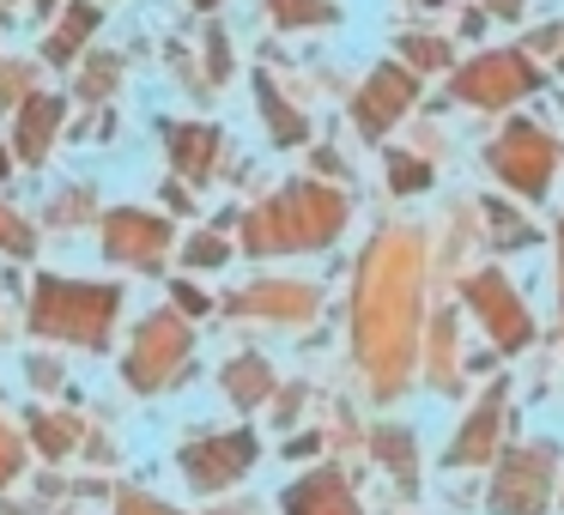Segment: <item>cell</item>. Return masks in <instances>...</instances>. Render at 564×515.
I'll return each mask as SVG.
<instances>
[{
    "mask_svg": "<svg viewBox=\"0 0 564 515\" xmlns=\"http://www.w3.org/2000/svg\"><path fill=\"white\" fill-rule=\"evenodd\" d=\"M346 219V200L340 195H322V188H292L280 195L273 207L256 212V231H249V249H310V243H328Z\"/></svg>",
    "mask_w": 564,
    "mask_h": 515,
    "instance_id": "1",
    "label": "cell"
},
{
    "mask_svg": "<svg viewBox=\"0 0 564 515\" xmlns=\"http://www.w3.org/2000/svg\"><path fill=\"white\" fill-rule=\"evenodd\" d=\"M110 316H116L110 285L37 280V304H31V328L37 333H62V340H79V346H104L110 340Z\"/></svg>",
    "mask_w": 564,
    "mask_h": 515,
    "instance_id": "2",
    "label": "cell"
},
{
    "mask_svg": "<svg viewBox=\"0 0 564 515\" xmlns=\"http://www.w3.org/2000/svg\"><path fill=\"white\" fill-rule=\"evenodd\" d=\"M491 171L503 176L510 188L522 195H546V176H552V140H540L528 122H516L510 134L491 146Z\"/></svg>",
    "mask_w": 564,
    "mask_h": 515,
    "instance_id": "3",
    "label": "cell"
},
{
    "mask_svg": "<svg viewBox=\"0 0 564 515\" xmlns=\"http://www.w3.org/2000/svg\"><path fill=\"white\" fill-rule=\"evenodd\" d=\"M540 74L528 67V55H486V62H474L462 79H455V98L467 103H510L522 98V91H534Z\"/></svg>",
    "mask_w": 564,
    "mask_h": 515,
    "instance_id": "4",
    "label": "cell"
},
{
    "mask_svg": "<svg viewBox=\"0 0 564 515\" xmlns=\"http://www.w3.org/2000/svg\"><path fill=\"white\" fill-rule=\"evenodd\" d=\"M188 352V328L176 316H152L147 328H140L134 340V358H128V376L140 382V388H159L164 376L176 370V358Z\"/></svg>",
    "mask_w": 564,
    "mask_h": 515,
    "instance_id": "5",
    "label": "cell"
},
{
    "mask_svg": "<svg viewBox=\"0 0 564 515\" xmlns=\"http://www.w3.org/2000/svg\"><path fill=\"white\" fill-rule=\"evenodd\" d=\"M546 449L534 454H516L510 467L498 473V491H491V503H498V515H540V503H546Z\"/></svg>",
    "mask_w": 564,
    "mask_h": 515,
    "instance_id": "6",
    "label": "cell"
},
{
    "mask_svg": "<svg viewBox=\"0 0 564 515\" xmlns=\"http://www.w3.org/2000/svg\"><path fill=\"white\" fill-rule=\"evenodd\" d=\"M467 304L486 316V328L498 333V346H522L528 333H534V328H528V309L510 297V285H503L498 273H479V280L467 285Z\"/></svg>",
    "mask_w": 564,
    "mask_h": 515,
    "instance_id": "7",
    "label": "cell"
},
{
    "mask_svg": "<svg viewBox=\"0 0 564 515\" xmlns=\"http://www.w3.org/2000/svg\"><path fill=\"white\" fill-rule=\"evenodd\" d=\"M256 461V442L249 437H231V442H195V449L183 454V467H188V479H195L200 491H213V485H231V479H243V467Z\"/></svg>",
    "mask_w": 564,
    "mask_h": 515,
    "instance_id": "8",
    "label": "cell"
},
{
    "mask_svg": "<svg viewBox=\"0 0 564 515\" xmlns=\"http://www.w3.org/2000/svg\"><path fill=\"white\" fill-rule=\"evenodd\" d=\"M413 98H419V79L401 74V67H382V74L365 86V98H358V128H365V134H382Z\"/></svg>",
    "mask_w": 564,
    "mask_h": 515,
    "instance_id": "9",
    "label": "cell"
},
{
    "mask_svg": "<svg viewBox=\"0 0 564 515\" xmlns=\"http://www.w3.org/2000/svg\"><path fill=\"white\" fill-rule=\"evenodd\" d=\"M171 243V224H159L152 212H116L110 231H104V249H110V261H159V249Z\"/></svg>",
    "mask_w": 564,
    "mask_h": 515,
    "instance_id": "10",
    "label": "cell"
},
{
    "mask_svg": "<svg viewBox=\"0 0 564 515\" xmlns=\"http://www.w3.org/2000/svg\"><path fill=\"white\" fill-rule=\"evenodd\" d=\"M285 515H358V503L346 497V485L334 473H316L285 497Z\"/></svg>",
    "mask_w": 564,
    "mask_h": 515,
    "instance_id": "11",
    "label": "cell"
},
{
    "mask_svg": "<svg viewBox=\"0 0 564 515\" xmlns=\"http://www.w3.org/2000/svg\"><path fill=\"white\" fill-rule=\"evenodd\" d=\"M171 158L183 164L195 183H207V176H213V158H219V128H207V122L171 128Z\"/></svg>",
    "mask_w": 564,
    "mask_h": 515,
    "instance_id": "12",
    "label": "cell"
},
{
    "mask_svg": "<svg viewBox=\"0 0 564 515\" xmlns=\"http://www.w3.org/2000/svg\"><path fill=\"white\" fill-rule=\"evenodd\" d=\"M55 122H62V103H55V98H31L25 110H19V152H25L31 164H37L43 152H50Z\"/></svg>",
    "mask_w": 564,
    "mask_h": 515,
    "instance_id": "13",
    "label": "cell"
},
{
    "mask_svg": "<svg viewBox=\"0 0 564 515\" xmlns=\"http://www.w3.org/2000/svg\"><path fill=\"white\" fill-rule=\"evenodd\" d=\"M91 25H98V7H67L62 31L50 37V50H43V55H50V62H74V50L91 37Z\"/></svg>",
    "mask_w": 564,
    "mask_h": 515,
    "instance_id": "14",
    "label": "cell"
},
{
    "mask_svg": "<svg viewBox=\"0 0 564 515\" xmlns=\"http://www.w3.org/2000/svg\"><path fill=\"white\" fill-rule=\"evenodd\" d=\"M225 382H231V394H237L243 406H256L261 394L273 388V370H268V364H256V358H243V364H231V370H225Z\"/></svg>",
    "mask_w": 564,
    "mask_h": 515,
    "instance_id": "15",
    "label": "cell"
},
{
    "mask_svg": "<svg viewBox=\"0 0 564 515\" xmlns=\"http://www.w3.org/2000/svg\"><path fill=\"white\" fill-rule=\"evenodd\" d=\"M273 7V19H280V25H334V7L328 0H268Z\"/></svg>",
    "mask_w": 564,
    "mask_h": 515,
    "instance_id": "16",
    "label": "cell"
},
{
    "mask_svg": "<svg viewBox=\"0 0 564 515\" xmlns=\"http://www.w3.org/2000/svg\"><path fill=\"white\" fill-rule=\"evenodd\" d=\"M261 110H268V122H273V140H280V146H297V140H304V122H297L292 110H285V98L273 86H261Z\"/></svg>",
    "mask_w": 564,
    "mask_h": 515,
    "instance_id": "17",
    "label": "cell"
},
{
    "mask_svg": "<svg viewBox=\"0 0 564 515\" xmlns=\"http://www.w3.org/2000/svg\"><path fill=\"white\" fill-rule=\"evenodd\" d=\"M491 413H498V394H491L486 413H474V430H462V442H455V461H479L491 442Z\"/></svg>",
    "mask_w": 564,
    "mask_h": 515,
    "instance_id": "18",
    "label": "cell"
},
{
    "mask_svg": "<svg viewBox=\"0 0 564 515\" xmlns=\"http://www.w3.org/2000/svg\"><path fill=\"white\" fill-rule=\"evenodd\" d=\"M389 176H394V188H401V195H413V188H425V183H431L425 164L406 158V152H394V158H389Z\"/></svg>",
    "mask_w": 564,
    "mask_h": 515,
    "instance_id": "19",
    "label": "cell"
},
{
    "mask_svg": "<svg viewBox=\"0 0 564 515\" xmlns=\"http://www.w3.org/2000/svg\"><path fill=\"white\" fill-rule=\"evenodd\" d=\"M0 249H13V255L31 249V224L19 219V212H7V207H0Z\"/></svg>",
    "mask_w": 564,
    "mask_h": 515,
    "instance_id": "20",
    "label": "cell"
},
{
    "mask_svg": "<svg viewBox=\"0 0 564 515\" xmlns=\"http://www.w3.org/2000/svg\"><path fill=\"white\" fill-rule=\"evenodd\" d=\"M188 261H195V267H213V261H225V243L219 237H195V243H188Z\"/></svg>",
    "mask_w": 564,
    "mask_h": 515,
    "instance_id": "21",
    "label": "cell"
},
{
    "mask_svg": "<svg viewBox=\"0 0 564 515\" xmlns=\"http://www.w3.org/2000/svg\"><path fill=\"white\" fill-rule=\"evenodd\" d=\"M401 50H406V62H419V67H437V62H443V43H419V37H406Z\"/></svg>",
    "mask_w": 564,
    "mask_h": 515,
    "instance_id": "22",
    "label": "cell"
},
{
    "mask_svg": "<svg viewBox=\"0 0 564 515\" xmlns=\"http://www.w3.org/2000/svg\"><path fill=\"white\" fill-rule=\"evenodd\" d=\"M176 304H183V309H188V316H200V309H207V297H200V292H195V285H176Z\"/></svg>",
    "mask_w": 564,
    "mask_h": 515,
    "instance_id": "23",
    "label": "cell"
},
{
    "mask_svg": "<svg viewBox=\"0 0 564 515\" xmlns=\"http://www.w3.org/2000/svg\"><path fill=\"white\" fill-rule=\"evenodd\" d=\"M122 515H171V509H159V503H147V497H122Z\"/></svg>",
    "mask_w": 564,
    "mask_h": 515,
    "instance_id": "24",
    "label": "cell"
},
{
    "mask_svg": "<svg viewBox=\"0 0 564 515\" xmlns=\"http://www.w3.org/2000/svg\"><path fill=\"white\" fill-rule=\"evenodd\" d=\"M7 473H13V442L0 437V479H7Z\"/></svg>",
    "mask_w": 564,
    "mask_h": 515,
    "instance_id": "25",
    "label": "cell"
},
{
    "mask_svg": "<svg viewBox=\"0 0 564 515\" xmlns=\"http://www.w3.org/2000/svg\"><path fill=\"white\" fill-rule=\"evenodd\" d=\"M491 7H498V13H522V0H491Z\"/></svg>",
    "mask_w": 564,
    "mask_h": 515,
    "instance_id": "26",
    "label": "cell"
},
{
    "mask_svg": "<svg viewBox=\"0 0 564 515\" xmlns=\"http://www.w3.org/2000/svg\"><path fill=\"white\" fill-rule=\"evenodd\" d=\"M0 176H7V152H0Z\"/></svg>",
    "mask_w": 564,
    "mask_h": 515,
    "instance_id": "27",
    "label": "cell"
},
{
    "mask_svg": "<svg viewBox=\"0 0 564 515\" xmlns=\"http://www.w3.org/2000/svg\"><path fill=\"white\" fill-rule=\"evenodd\" d=\"M31 7H55V0H31Z\"/></svg>",
    "mask_w": 564,
    "mask_h": 515,
    "instance_id": "28",
    "label": "cell"
},
{
    "mask_svg": "<svg viewBox=\"0 0 564 515\" xmlns=\"http://www.w3.org/2000/svg\"><path fill=\"white\" fill-rule=\"evenodd\" d=\"M195 7H213V0H195Z\"/></svg>",
    "mask_w": 564,
    "mask_h": 515,
    "instance_id": "29",
    "label": "cell"
}]
</instances>
